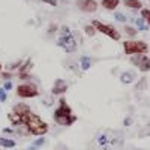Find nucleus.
<instances>
[{
	"mask_svg": "<svg viewBox=\"0 0 150 150\" xmlns=\"http://www.w3.org/2000/svg\"><path fill=\"white\" fill-rule=\"evenodd\" d=\"M23 59H20V60H17V62H14V63H9V65H6V71H9V72H14V69H18L20 66H21V63H23Z\"/></svg>",
	"mask_w": 150,
	"mask_h": 150,
	"instance_id": "obj_20",
	"label": "nucleus"
},
{
	"mask_svg": "<svg viewBox=\"0 0 150 150\" xmlns=\"http://www.w3.org/2000/svg\"><path fill=\"white\" fill-rule=\"evenodd\" d=\"M57 47H60L65 53H69L71 54V53L77 51L78 44H77V41H75L74 35H71V36H60L59 39H57Z\"/></svg>",
	"mask_w": 150,
	"mask_h": 150,
	"instance_id": "obj_7",
	"label": "nucleus"
},
{
	"mask_svg": "<svg viewBox=\"0 0 150 150\" xmlns=\"http://www.w3.org/2000/svg\"><path fill=\"white\" fill-rule=\"evenodd\" d=\"M0 77H2V80H5V81H11L12 78H14V72L2 71V72H0Z\"/></svg>",
	"mask_w": 150,
	"mask_h": 150,
	"instance_id": "obj_22",
	"label": "nucleus"
},
{
	"mask_svg": "<svg viewBox=\"0 0 150 150\" xmlns=\"http://www.w3.org/2000/svg\"><path fill=\"white\" fill-rule=\"evenodd\" d=\"M32 68H33V62H32V59L29 57L26 62H23V63H21V66L18 68V72H20V74H30Z\"/></svg>",
	"mask_w": 150,
	"mask_h": 150,
	"instance_id": "obj_13",
	"label": "nucleus"
},
{
	"mask_svg": "<svg viewBox=\"0 0 150 150\" xmlns=\"http://www.w3.org/2000/svg\"><path fill=\"white\" fill-rule=\"evenodd\" d=\"M21 123L29 129L30 135H35V137H44L47 132H48V123H45L38 114L35 112H29V114L23 116L21 117Z\"/></svg>",
	"mask_w": 150,
	"mask_h": 150,
	"instance_id": "obj_2",
	"label": "nucleus"
},
{
	"mask_svg": "<svg viewBox=\"0 0 150 150\" xmlns=\"http://www.w3.org/2000/svg\"><path fill=\"white\" fill-rule=\"evenodd\" d=\"M3 132L5 134H15V131L12 129V128H3Z\"/></svg>",
	"mask_w": 150,
	"mask_h": 150,
	"instance_id": "obj_32",
	"label": "nucleus"
},
{
	"mask_svg": "<svg viewBox=\"0 0 150 150\" xmlns=\"http://www.w3.org/2000/svg\"><path fill=\"white\" fill-rule=\"evenodd\" d=\"M57 150H69V149H68V147H59Z\"/></svg>",
	"mask_w": 150,
	"mask_h": 150,
	"instance_id": "obj_35",
	"label": "nucleus"
},
{
	"mask_svg": "<svg viewBox=\"0 0 150 150\" xmlns=\"http://www.w3.org/2000/svg\"><path fill=\"white\" fill-rule=\"evenodd\" d=\"M134 80H135V75H134L132 72H129V71L123 72V74L120 75V81H122L123 84H131Z\"/></svg>",
	"mask_w": 150,
	"mask_h": 150,
	"instance_id": "obj_16",
	"label": "nucleus"
},
{
	"mask_svg": "<svg viewBox=\"0 0 150 150\" xmlns=\"http://www.w3.org/2000/svg\"><path fill=\"white\" fill-rule=\"evenodd\" d=\"M131 123H132V119H131V117H128V119H125V122H123V125H125V126H129Z\"/></svg>",
	"mask_w": 150,
	"mask_h": 150,
	"instance_id": "obj_33",
	"label": "nucleus"
},
{
	"mask_svg": "<svg viewBox=\"0 0 150 150\" xmlns=\"http://www.w3.org/2000/svg\"><path fill=\"white\" fill-rule=\"evenodd\" d=\"M53 120L60 126H72L77 122V116L72 112V108L69 107L63 96L59 99V107L53 112Z\"/></svg>",
	"mask_w": 150,
	"mask_h": 150,
	"instance_id": "obj_1",
	"label": "nucleus"
},
{
	"mask_svg": "<svg viewBox=\"0 0 150 150\" xmlns=\"http://www.w3.org/2000/svg\"><path fill=\"white\" fill-rule=\"evenodd\" d=\"M135 24H137V27H138V30H147V29H149V26L144 23L143 18H138V20L135 21Z\"/></svg>",
	"mask_w": 150,
	"mask_h": 150,
	"instance_id": "obj_24",
	"label": "nucleus"
},
{
	"mask_svg": "<svg viewBox=\"0 0 150 150\" xmlns=\"http://www.w3.org/2000/svg\"><path fill=\"white\" fill-rule=\"evenodd\" d=\"M84 32L87 36H95L96 35V29L92 26V24H89V26H84Z\"/></svg>",
	"mask_w": 150,
	"mask_h": 150,
	"instance_id": "obj_23",
	"label": "nucleus"
},
{
	"mask_svg": "<svg viewBox=\"0 0 150 150\" xmlns=\"http://www.w3.org/2000/svg\"><path fill=\"white\" fill-rule=\"evenodd\" d=\"M92 26L96 29V32H99V33H102V35L108 36L110 39H112V41H120L122 35L119 33V30H117L116 27L110 26V24H104V23L98 21V20H93V21H92Z\"/></svg>",
	"mask_w": 150,
	"mask_h": 150,
	"instance_id": "obj_6",
	"label": "nucleus"
},
{
	"mask_svg": "<svg viewBox=\"0 0 150 150\" xmlns=\"http://www.w3.org/2000/svg\"><path fill=\"white\" fill-rule=\"evenodd\" d=\"M123 144V138L111 132H101L96 137V146L102 150H111L117 146Z\"/></svg>",
	"mask_w": 150,
	"mask_h": 150,
	"instance_id": "obj_3",
	"label": "nucleus"
},
{
	"mask_svg": "<svg viewBox=\"0 0 150 150\" xmlns=\"http://www.w3.org/2000/svg\"><path fill=\"white\" fill-rule=\"evenodd\" d=\"M17 141L11 140V138H5V137H0V147H5V149H15Z\"/></svg>",
	"mask_w": 150,
	"mask_h": 150,
	"instance_id": "obj_15",
	"label": "nucleus"
},
{
	"mask_svg": "<svg viewBox=\"0 0 150 150\" xmlns=\"http://www.w3.org/2000/svg\"><path fill=\"white\" fill-rule=\"evenodd\" d=\"M18 77H20V80H30V74H20L18 75Z\"/></svg>",
	"mask_w": 150,
	"mask_h": 150,
	"instance_id": "obj_31",
	"label": "nucleus"
},
{
	"mask_svg": "<svg viewBox=\"0 0 150 150\" xmlns=\"http://www.w3.org/2000/svg\"><path fill=\"white\" fill-rule=\"evenodd\" d=\"M77 8L86 14H93L98 11V2L96 0H77Z\"/></svg>",
	"mask_w": 150,
	"mask_h": 150,
	"instance_id": "obj_9",
	"label": "nucleus"
},
{
	"mask_svg": "<svg viewBox=\"0 0 150 150\" xmlns=\"http://www.w3.org/2000/svg\"><path fill=\"white\" fill-rule=\"evenodd\" d=\"M123 51L128 56L146 54L149 51V45L144 41H125L123 42Z\"/></svg>",
	"mask_w": 150,
	"mask_h": 150,
	"instance_id": "obj_4",
	"label": "nucleus"
},
{
	"mask_svg": "<svg viewBox=\"0 0 150 150\" xmlns=\"http://www.w3.org/2000/svg\"><path fill=\"white\" fill-rule=\"evenodd\" d=\"M15 93L18 98L21 99H30V98H36L38 95H39V89H38V86L35 83H21L17 86L15 89Z\"/></svg>",
	"mask_w": 150,
	"mask_h": 150,
	"instance_id": "obj_5",
	"label": "nucleus"
},
{
	"mask_svg": "<svg viewBox=\"0 0 150 150\" xmlns=\"http://www.w3.org/2000/svg\"><path fill=\"white\" fill-rule=\"evenodd\" d=\"M114 18H116L119 23H125V21H126V17H125L123 14H120V12H116V14H114Z\"/></svg>",
	"mask_w": 150,
	"mask_h": 150,
	"instance_id": "obj_28",
	"label": "nucleus"
},
{
	"mask_svg": "<svg viewBox=\"0 0 150 150\" xmlns=\"http://www.w3.org/2000/svg\"><path fill=\"white\" fill-rule=\"evenodd\" d=\"M11 150H17V149H11Z\"/></svg>",
	"mask_w": 150,
	"mask_h": 150,
	"instance_id": "obj_37",
	"label": "nucleus"
},
{
	"mask_svg": "<svg viewBox=\"0 0 150 150\" xmlns=\"http://www.w3.org/2000/svg\"><path fill=\"white\" fill-rule=\"evenodd\" d=\"M57 29H59V27L56 26V24H51V26H50V27H48V32H56Z\"/></svg>",
	"mask_w": 150,
	"mask_h": 150,
	"instance_id": "obj_34",
	"label": "nucleus"
},
{
	"mask_svg": "<svg viewBox=\"0 0 150 150\" xmlns=\"http://www.w3.org/2000/svg\"><path fill=\"white\" fill-rule=\"evenodd\" d=\"M12 112L17 114V116H20V117H23V116L29 114V112H32V108L26 102H18V104H15L14 107H12Z\"/></svg>",
	"mask_w": 150,
	"mask_h": 150,
	"instance_id": "obj_11",
	"label": "nucleus"
},
{
	"mask_svg": "<svg viewBox=\"0 0 150 150\" xmlns=\"http://www.w3.org/2000/svg\"><path fill=\"white\" fill-rule=\"evenodd\" d=\"M120 3V0H101V6L107 11H114Z\"/></svg>",
	"mask_w": 150,
	"mask_h": 150,
	"instance_id": "obj_12",
	"label": "nucleus"
},
{
	"mask_svg": "<svg viewBox=\"0 0 150 150\" xmlns=\"http://www.w3.org/2000/svg\"><path fill=\"white\" fill-rule=\"evenodd\" d=\"M125 33H126L128 36H135L137 33H138V30L134 29V27H131V26H125Z\"/></svg>",
	"mask_w": 150,
	"mask_h": 150,
	"instance_id": "obj_26",
	"label": "nucleus"
},
{
	"mask_svg": "<svg viewBox=\"0 0 150 150\" xmlns=\"http://www.w3.org/2000/svg\"><path fill=\"white\" fill-rule=\"evenodd\" d=\"M68 92V83L65 80H62V78H57L54 81V86H53V89H51V95L54 96H59V95H63Z\"/></svg>",
	"mask_w": 150,
	"mask_h": 150,
	"instance_id": "obj_10",
	"label": "nucleus"
},
{
	"mask_svg": "<svg viewBox=\"0 0 150 150\" xmlns=\"http://www.w3.org/2000/svg\"><path fill=\"white\" fill-rule=\"evenodd\" d=\"M59 33H60V36H71L72 35V32H71V29L68 26H62L59 29Z\"/></svg>",
	"mask_w": 150,
	"mask_h": 150,
	"instance_id": "obj_25",
	"label": "nucleus"
},
{
	"mask_svg": "<svg viewBox=\"0 0 150 150\" xmlns=\"http://www.w3.org/2000/svg\"><path fill=\"white\" fill-rule=\"evenodd\" d=\"M42 3H47V5H50V6H53V8H56L57 5H59V2L57 0H41Z\"/></svg>",
	"mask_w": 150,
	"mask_h": 150,
	"instance_id": "obj_29",
	"label": "nucleus"
},
{
	"mask_svg": "<svg viewBox=\"0 0 150 150\" xmlns=\"http://www.w3.org/2000/svg\"><path fill=\"white\" fill-rule=\"evenodd\" d=\"M12 87H14V86H12V81H5V84H3V89L8 92V90H12Z\"/></svg>",
	"mask_w": 150,
	"mask_h": 150,
	"instance_id": "obj_30",
	"label": "nucleus"
},
{
	"mask_svg": "<svg viewBox=\"0 0 150 150\" xmlns=\"http://www.w3.org/2000/svg\"><path fill=\"white\" fill-rule=\"evenodd\" d=\"M0 72H2V63H0Z\"/></svg>",
	"mask_w": 150,
	"mask_h": 150,
	"instance_id": "obj_36",
	"label": "nucleus"
},
{
	"mask_svg": "<svg viewBox=\"0 0 150 150\" xmlns=\"http://www.w3.org/2000/svg\"><path fill=\"white\" fill-rule=\"evenodd\" d=\"M92 63H93L92 57H89V56L80 57V65H81V69H83V71H89L90 66H92Z\"/></svg>",
	"mask_w": 150,
	"mask_h": 150,
	"instance_id": "obj_14",
	"label": "nucleus"
},
{
	"mask_svg": "<svg viewBox=\"0 0 150 150\" xmlns=\"http://www.w3.org/2000/svg\"><path fill=\"white\" fill-rule=\"evenodd\" d=\"M8 120L11 122V125H12V126H14V128H17V126H21V117L20 116H17V114H14V112H9V114H8Z\"/></svg>",
	"mask_w": 150,
	"mask_h": 150,
	"instance_id": "obj_19",
	"label": "nucleus"
},
{
	"mask_svg": "<svg viewBox=\"0 0 150 150\" xmlns=\"http://www.w3.org/2000/svg\"><path fill=\"white\" fill-rule=\"evenodd\" d=\"M125 6L129 9H143V3L140 0H125Z\"/></svg>",
	"mask_w": 150,
	"mask_h": 150,
	"instance_id": "obj_18",
	"label": "nucleus"
},
{
	"mask_svg": "<svg viewBox=\"0 0 150 150\" xmlns=\"http://www.w3.org/2000/svg\"><path fill=\"white\" fill-rule=\"evenodd\" d=\"M45 137H38V138L29 146V149L27 150H38V149H39V147H42L44 144H45Z\"/></svg>",
	"mask_w": 150,
	"mask_h": 150,
	"instance_id": "obj_17",
	"label": "nucleus"
},
{
	"mask_svg": "<svg viewBox=\"0 0 150 150\" xmlns=\"http://www.w3.org/2000/svg\"><path fill=\"white\" fill-rule=\"evenodd\" d=\"M141 11V18L147 21V26L150 27V9H140Z\"/></svg>",
	"mask_w": 150,
	"mask_h": 150,
	"instance_id": "obj_21",
	"label": "nucleus"
},
{
	"mask_svg": "<svg viewBox=\"0 0 150 150\" xmlns=\"http://www.w3.org/2000/svg\"><path fill=\"white\" fill-rule=\"evenodd\" d=\"M131 63L135 65L141 72L150 71V57H147L146 54H134V57H131Z\"/></svg>",
	"mask_w": 150,
	"mask_h": 150,
	"instance_id": "obj_8",
	"label": "nucleus"
},
{
	"mask_svg": "<svg viewBox=\"0 0 150 150\" xmlns=\"http://www.w3.org/2000/svg\"><path fill=\"white\" fill-rule=\"evenodd\" d=\"M8 99V95H6V90L3 87H0V102H5Z\"/></svg>",
	"mask_w": 150,
	"mask_h": 150,
	"instance_id": "obj_27",
	"label": "nucleus"
}]
</instances>
